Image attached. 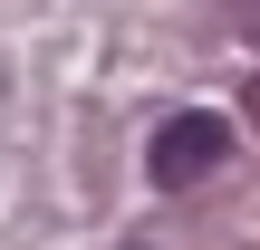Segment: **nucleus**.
<instances>
[{"mask_svg": "<svg viewBox=\"0 0 260 250\" xmlns=\"http://www.w3.org/2000/svg\"><path fill=\"white\" fill-rule=\"evenodd\" d=\"M232 164V125L212 116V106H193V116H164L154 125V145H145V173H154V193H193V183H212Z\"/></svg>", "mask_w": 260, "mask_h": 250, "instance_id": "obj_1", "label": "nucleus"}]
</instances>
